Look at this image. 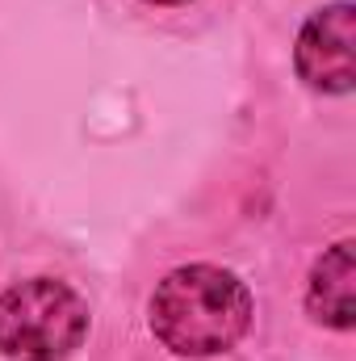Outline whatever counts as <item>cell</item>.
Wrapping results in <instances>:
<instances>
[{"label": "cell", "instance_id": "obj_1", "mask_svg": "<svg viewBox=\"0 0 356 361\" xmlns=\"http://www.w3.org/2000/svg\"><path fill=\"white\" fill-rule=\"evenodd\" d=\"M252 328V294L231 269L180 265L151 294V332L177 357H214Z\"/></svg>", "mask_w": 356, "mask_h": 361}, {"label": "cell", "instance_id": "obj_2", "mask_svg": "<svg viewBox=\"0 0 356 361\" xmlns=\"http://www.w3.org/2000/svg\"><path fill=\"white\" fill-rule=\"evenodd\" d=\"M89 336L84 298L55 277H25L0 294V353L13 361H63Z\"/></svg>", "mask_w": 356, "mask_h": 361}, {"label": "cell", "instance_id": "obj_3", "mask_svg": "<svg viewBox=\"0 0 356 361\" xmlns=\"http://www.w3.org/2000/svg\"><path fill=\"white\" fill-rule=\"evenodd\" d=\"M352 21L356 8L348 0H336L319 13H310V21L298 34V76L319 92H352L356 68H352Z\"/></svg>", "mask_w": 356, "mask_h": 361}, {"label": "cell", "instance_id": "obj_4", "mask_svg": "<svg viewBox=\"0 0 356 361\" xmlns=\"http://www.w3.org/2000/svg\"><path fill=\"white\" fill-rule=\"evenodd\" d=\"M306 311L327 324V328H340L348 332L356 324V298H352V244L340 240L331 244L314 269H310V286H306Z\"/></svg>", "mask_w": 356, "mask_h": 361}, {"label": "cell", "instance_id": "obj_5", "mask_svg": "<svg viewBox=\"0 0 356 361\" xmlns=\"http://www.w3.org/2000/svg\"><path fill=\"white\" fill-rule=\"evenodd\" d=\"M147 4H184V0H147Z\"/></svg>", "mask_w": 356, "mask_h": 361}]
</instances>
